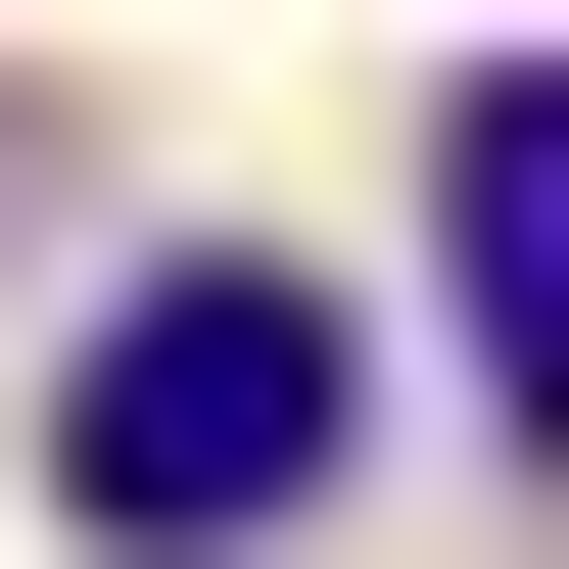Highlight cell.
<instances>
[{"instance_id": "cell-2", "label": "cell", "mask_w": 569, "mask_h": 569, "mask_svg": "<svg viewBox=\"0 0 569 569\" xmlns=\"http://www.w3.org/2000/svg\"><path fill=\"white\" fill-rule=\"evenodd\" d=\"M427 190H475V380L569 427V48H475V96H427Z\"/></svg>"}, {"instance_id": "cell-1", "label": "cell", "mask_w": 569, "mask_h": 569, "mask_svg": "<svg viewBox=\"0 0 569 569\" xmlns=\"http://www.w3.org/2000/svg\"><path fill=\"white\" fill-rule=\"evenodd\" d=\"M332 427H380V332H332L284 238H190V284H96V380H48V522H96V569H238Z\"/></svg>"}]
</instances>
